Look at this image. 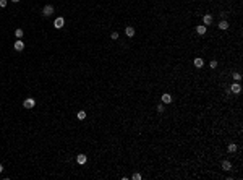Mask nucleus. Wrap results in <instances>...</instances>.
Listing matches in <instances>:
<instances>
[{
    "label": "nucleus",
    "instance_id": "obj_1",
    "mask_svg": "<svg viewBox=\"0 0 243 180\" xmlns=\"http://www.w3.org/2000/svg\"><path fill=\"white\" fill-rule=\"evenodd\" d=\"M23 106H24V109H33L34 106H36V101L33 99V97H29V99H24Z\"/></svg>",
    "mask_w": 243,
    "mask_h": 180
},
{
    "label": "nucleus",
    "instance_id": "obj_2",
    "mask_svg": "<svg viewBox=\"0 0 243 180\" xmlns=\"http://www.w3.org/2000/svg\"><path fill=\"white\" fill-rule=\"evenodd\" d=\"M52 13H54V7L52 5H45L44 10H42V15L44 16H52Z\"/></svg>",
    "mask_w": 243,
    "mask_h": 180
},
{
    "label": "nucleus",
    "instance_id": "obj_3",
    "mask_svg": "<svg viewBox=\"0 0 243 180\" xmlns=\"http://www.w3.org/2000/svg\"><path fill=\"white\" fill-rule=\"evenodd\" d=\"M54 26L57 28V29H62L63 26H65V19L62 18V16H58V18L55 19V23H54Z\"/></svg>",
    "mask_w": 243,
    "mask_h": 180
},
{
    "label": "nucleus",
    "instance_id": "obj_4",
    "mask_svg": "<svg viewBox=\"0 0 243 180\" xmlns=\"http://www.w3.org/2000/svg\"><path fill=\"white\" fill-rule=\"evenodd\" d=\"M230 91L233 92V94H240V91H242V86L238 84V83H232V86H230Z\"/></svg>",
    "mask_w": 243,
    "mask_h": 180
},
{
    "label": "nucleus",
    "instance_id": "obj_5",
    "mask_svg": "<svg viewBox=\"0 0 243 180\" xmlns=\"http://www.w3.org/2000/svg\"><path fill=\"white\" fill-rule=\"evenodd\" d=\"M162 102H164V104H170L172 102V96L169 94V92H164V94H162Z\"/></svg>",
    "mask_w": 243,
    "mask_h": 180
},
{
    "label": "nucleus",
    "instance_id": "obj_6",
    "mask_svg": "<svg viewBox=\"0 0 243 180\" xmlns=\"http://www.w3.org/2000/svg\"><path fill=\"white\" fill-rule=\"evenodd\" d=\"M125 34L128 37H133V36H135V28H133V26H126L125 28Z\"/></svg>",
    "mask_w": 243,
    "mask_h": 180
},
{
    "label": "nucleus",
    "instance_id": "obj_7",
    "mask_svg": "<svg viewBox=\"0 0 243 180\" xmlns=\"http://www.w3.org/2000/svg\"><path fill=\"white\" fill-rule=\"evenodd\" d=\"M86 161H88V157H86L84 154H78V156H76V162H78V164H81V165H83V164H86Z\"/></svg>",
    "mask_w": 243,
    "mask_h": 180
},
{
    "label": "nucleus",
    "instance_id": "obj_8",
    "mask_svg": "<svg viewBox=\"0 0 243 180\" xmlns=\"http://www.w3.org/2000/svg\"><path fill=\"white\" fill-rule=\"evenodd\" d=\"M203 21H204V26H209V24L212 23V16L207 13V15H204V16H203Z\"/></svg>",
    "mask_w": 243,
    "mask_h": 180
},
{
    "label": "nucleus",
    "instance_id": "obj_9",
    "mask_svg": "<svg viewBox=\"0 0 243 180\" xmlns=\"http://www.w3.org/2000/svg\"><path fill=\"white\" fill-rule=\"evenodd\" d=\"M23 49H24V44H23V41H16V42H15V50L21 52Z\"/></svg>",
    "mask_w": 243,
    "mask_h": 180
},
{
    "label": "nucleus",
    "instance_id": "obj_10",
    "mask_svg": "<svg viewBox=\"0 0 243 180\" xmlns=\"http://www.w3.org/2000/svg\"><path fill=\"white\" fill-rule=\"evenodd\" d=\"M203 65H204V60H203V58H199V57L195 58V67H196V68H201Z\"/></svg>",
    "mask_w": 243,
    "mask_h": 180
},
{
    "label": "nucleus",
    "instance_id": "obj_11",
    "mask_svg": "<svg viewBox=\"0 0 243 180\" xmlns=\"http://www.w3.org/2000/svg\"><path fill=\"white\" fill-rule=\"evenodd\" d=\"M196 33H198V34H201V36H203V34H206V26H204V24L198 26V28H196Z\"/></svg>",
    "mask_w": 243,
    "mask_h": 180
},
{
    "label": "nucleus",
    "instance_id": "obj_12",
    "mask_svg": "<svg viewBox=\"0 0 243 180\" xmlns=\"http://www.w3.org/2000/svg\"><path fill=\"white\" fill-rule=\"evenodd\" d=\"M222 169H224V170H230V169H232L230 161H224V162H222Z\"/></svg>",
    "mask_w": 243,
    "mask_h": 180
},
{
    "label": "nucleus",
    "instance_id": "obj_13",
    "mask_svg": "<svg viewBox=\"0 0 243 180\" xmlns=\"http://www.w3.org/2000/svg\"><path fill=\"white\" fill-rule=\"evenodd\" d=\"M227 149H229V153H235V151H237V144H235V143H230Z\"/></svg>",
    "mask_w": 243,
    "mask_h": 180
},
{
    "label": "nucleus",
    "instance_id": "obj_14",
    "mask_svg": "<svg viewBox=\"0 0 243 180\" xmlns=\"http://www.w3.org/2000/svg\"><path fill=\"white\" fill-rule=\"evenodd\" d=\"M76 117H78V120H84V118H86V112H84V110H80Z\"/></svg>",
    "mask_w": 243,
    "mask_h": 180
},
{
    "label": "nucleus",
    "instance_id": "obj_15",
    "mask_svg": "<svg viewBox=\"0 0 243 180\" xmlns=\"http://www.w3.org/2000/svg\"><path fill=\"white\" fill-rule=\"evenodd\" d=\"M219 28H220V29H227V28H229V23L224 19V21H220V23H219Z\"/></svg>",
    "mask_w": 243,
    "mask_h": 180
},
{
    "label": "nucleus",
    "instance_id": "obj_16",
    "mask_svg": "<svg viewBox=\"0 0 243 180\" xmlns=\"http://www.w3.org/2000/svg\"><path fill=\"white\" fill-rule=\"evenodd\" d=\"M15 36L18 37V39H21V37H23V29H16V31H15Z\"/></svg>",
    "mask_w": 243,
    "mask_h": 180
},
{
    "label": "nucleus",
    "instance_id": "obj_17",
    "mask_svg": "<svg viewBox=\"0 0 243 180\" xmlns=\"http://www.w3.org/2000/svg\"><path fill=\"white\" fill-rule=\"evenodd\" d=\"M233 80L235 81H240V80H242V75H240V73H233Z\"/></svg>",
    "mask_w": 243,
    "mask_h": 180
},
{
    "label": "nucleus",
    "instance_id": "obj_18",
    "mask_svg": "<svg viewBox=\"0 0 243 180\" xmlns=\"http://www.w3.org/2000/svg\"><path fill=\"white\" fill-rule=\"evenodd\" d=\"M209 67H211V68H217V62H216V60H211Z\"/></svg>",
    "mask_w": 243,
    "mask_h": 180
},
{
    "label": "nucleus",
    "instance_id": "obj_19",
    "mask_svg": "<svg viewBox=\"0 0 243 180\" xmlns=\"http://www.w3.org/2000/svg\"><path fill=\"white\" fill-rule=\"evenodd\" d=\"M110 37H112L114 41H117V39H118V33H112V36H110Z\"/></svg>",
    "mask_w": 243,
    "mask_h": 180
},
{
    "label": "nucleus",
    "instance_id": "obj_20",
    "mask_svg": "<svg viewBox=\"0 0 243 180\" xmlns=\"http://www.w3.org/2000/svg\"><path fill=\"white\" fill-rule=\"evenodd\" d=\"M0 7H2V8L7 7V0H0Z\"/></svg>",
    "mask_w": 243,
    "mask_h": 180
},
{
    "label": "nucleus",
    "instance_id": "obj_21",
    "mask_svg": "<svg viewBox=\"0 0 243 180\" xmlns=\"http://www.w3.org/2000/svg\"><path fill=\"white\" fill-rule=\"evenodd\" d=\"M157 112H164V106H162V104L157 106Z\"/></svg>",
    "mask_w": 243,
    "mask_h": 180
},
{
    "label": "nucleus",
    "instance_id": "obj_22",
    "mask_svg": "<svg viewBox=\"0 0 243 180\" xmlns=\"http://www.w3.org/2000/svg\"><path fill=\"white\" fill-rule=\"evenodd\" d=\"M133 179H135V180H139V179H141V175H139V174H135V175H133Z\"/></svg>",
    "mask_w": 243,
    "mask_h": 180
},
{
    "label": "nucleus",
    "instance_id": "obj_23",
    "mask_svg": "<svg viewBox=\"0 0 243 180\" xmlns=\"http://www.w3.org/2000/svg\"><path fill=\"white\" fill-rule=\"evenodd\" d=\"M2 170H3V165H2V164H0V172H2Z\"/></svg>",
    "mask_w": 243,
    "mask_h": 180
},
{
    "label": "nucleus",
    "instance_id": "obj_24",
    "mask_svg": "<svg viewBox=\"0 0 243 180\" xmlns=\"http://www.w3.org/2000/svg\"><path fill=\"white\" fill-rule=\"evenodd\" d=\"M13 2H19V0H13Z\"/></svg>",
    "mask_w": 243,
    "mask_h": 180
}]
</instances>
